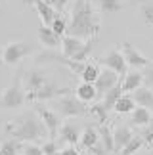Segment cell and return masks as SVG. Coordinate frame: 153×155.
<instances>
[{"mask_svg": "<svg viewBox=\"0 0 153 155\" xmlns=\"http://www.w3.org/2000/svg\"><path fill=\"white\" fill-rule=\"evenodd\" d=\"M102 31V23H99L94 6L90 0H75L73 10H71V23L67 25V35L82 40L98 38Z\"/></svg>", "mask_w": 153, "mask_h": 155, "instance_id": "1", "label": "cell"}, {"mask_svg": "<svg viewBox=\"0 0 153 155\" xmlns=\"http://www.w3.org/2000/svg\"><path fill=\"white\" fill-rule=\"evenodd\" d=\"M6 130H8V134L11 138H15L19 142H37V140L46 138V134H48V130L42 124L40 117H37L34 113H25L23 117L11 121L6 127Z\"/></svg>", "mask_w": 153, "mask_h": 155, "instance_id": "2", "label": "cell"}, {"mask_svg": "<svg viewBox=\"0 0 153 155\" xmlns=\"http://www.w3.org/2000/svg\"><path fill=\"white\" fill-rule=\"evenodd\" d=\"M25 92H23L21 88V81L19 77L15 79L14 84H10L8 88H4L2 92H0V107H4V109H17V107H21L25 104Z\"/></svg>", "mask_w": 153, "mask_h": 155, "instance_id": "3", "label": "cell"}, {"mask_svg": "<svg viewBox=\"0 0 153 155\" xmlns=\"http://www.w3.org/2000/svg\"><path fill=\"white\" fill-rule=\"evenodd\" d=\"M56 109L61 117H84L88 109L86 104H82L76 96H63L56 102Z\"/></svg>", "mask_w": 153, "mask_h": 155, "instance_id": "4", "label": "cell"}, {"mask_svg": "<svg viewBox=\"0 0 153 155\" xmlns=\"http://www.w3.org/2000/svg\"><path fill=\"white\" fill-rule=\"evenodd\" d=\"M33 52L31 48V44H27V42H10V44H6L4 48H2V58H4V63L6 65H15V63H19L25 56H29V54Z\"/></svg>", "mask_w": 153, "mask_h": 155, "instance_id": "5", "label": "cell"}, {"mask_svg": "<svg viewBox=\"0 0 153 155\" xmlns=\"http://www.w3.org/2000/svg\"><path fill=\"white\" fill-rule=\"evenodd\" d=\"M67 92H69L67 88H60V86L56 84V82L46 81L44 84L38 88V90H34V92H27V94H25V98H27V100H31V102H44V100L57 98L60 94H67Z\"/></svg>", "mask_w": 153, "mask_h": 155, "instance_id": "6", "label": "cell"}, {"mask_svg": "<svg viewBox=\"0 0 153 155\" xmlns=\"http://www.w3.org/2000/svg\"><path fill=\"white\" fill-rule=\"evenodd\" d=\"M121 52L122 56H125V61L130 69H145L148 65H151V61L145 56H142V54L138 52L136 46H132L130 42H122L121 46Z\"/></svg>", "mask_w": 153, "mask_h": 155, "instance_id": "7", "label": "cell"}, {"mask_svg": "<svg viewBox=\"0 0 153 155\" xmlns=\"http://www.w3.org/2000/svg\"><path fill=\"white\" fill-rule=\"evenodd\" d=\"M37 115L40 117L42 124L46 127V130H48L50 140H54L56 134L60 132V127H61V119H60V115H57L56 111L48 109V107H44V105H38V107H37Z\"/></svg>", "mask_w": 153, "mask_h": 155, "instance_id": "8", "label": "cell"}, {"mask_svg": "<svg viewBox=\"0 0 153 155\" xmlns=\"http://www.w3.org/2000/svg\"><path fill=\"white\" fill-rule=\"evenodd\" d=\"M121 82V77L115 73V71H111L107 67H103L99 71V77L96 79L94 82V86H96V92H98V98H102L107 90H111L113 86H117Z\"/></svg>", "mask_w": 153, "mask_h": 155, "instance_id": "9", "label": "cell"}, {"mask_svg": "<svg viewBox=\"0 0 153 155\" xmlns=\"http://www.w3.org/2000/svg\"><path fill=\"white\" fill-rule=\"evenodd\" d=\"M102 63H103V67L115 71L119 77H122L128 71V65H126L125 56H122L121 50H111L109 54H105V56L102 58Z\"/></svg>", "mask_w": 153, "mask_h": 155, "instance_id": "10", "label": "cell"}, {"mask_svg": "<svg viewBox=\"0 0 153 155\" xmlns=\"http://www.w3.org/2000/svg\"><path fill=\"white\" fill-rule=\"evenodd\" d=\"M140 86H144V75L140 73L138 69H130V71H126V73L121 77V90H122V94L125 92H134Z\"/></svg>", "mask_w": 153, "mask_h": 155, "instance_id": "11", "label": "cell"}, {"mask_svg": "<svg viewBox=\"0 0 153 155\" xmlns=\"http://www.w3.org/2000/svg\"><path fill=\"white\" fill-rule=\"evenodd\" d=\"M38 40H40V44H42L44 48H48V50H56V48L61 46V37L56 35L48 25H40L38 27Z\"/></svg>", "mask_w": 153, "mask_h": 155, "instance_id": "12", "label": "cell"}, {"mask_svg": "<svg viewBox=\"0 0 153 155\" xmlns=\"http://www.w3.org/2000/svg\"><path fill=\"white\" fill-rule=\"evenodd\" d=\"M25 2H31L34 6V10H37L38 17L42 19V25H48L50 27V23L54 21V17H56V10L52 8L46 0H25Z\"/></svg>", "mask_w": 153, "mask_h": 155, "instance_id": "13", "label": "cell"}, {"mask_svg": "<svg viewBox=\"0 0 153 155\" xmlns=\"http://www.w3.org/2000/svg\"><path fill=\"white\" fill-rule=\"evenodd\" d=\"M84 44V40L82 38H76V37H71V35H63L61 37V56L67 58V59H73V56L76 52H79V48Z\"/></svg>", "mask_w": 153, "mask_h": 155, "instance_id": "14", "label": "cell"}, {"mask_svg": "<svg viewBox=\"0 0 153 155\" xmlns=\"http://www.w3.org/2000/svg\"><path fill=\"white\" fill-rule=\"evenodd\" d=\"M46 81H48V79H46V75L42 73V71H38V69H31L29 73H25V77H23V84H25L27 92L38 90Z\"/></svg>", "mask_w": 153, "mask_h": 155, "instance_id": "15", "label": "cell"}, {"mask_svg": "<svg viewBox=\"0 0 153 155\" xmlns=\"http://www.w3.org/2000/svg\"><path fill=\"white\" fill-rule=\"evenodd\" d=\"M132 100L134 104L140 107H145V109H153V88L148 86H140L132 92Z\"/></svg>", "mask_w": 153, "mask_h": 155, "instance_id": "16", "label": "cell"}, {"mask_svg": "<svg viewBox=\"0 0 153 155\" xmlns=\"http://www.w3.org/2000/svg\"><path fill=\"white\" fill-rule=\"evenodd\" d=\"M60 138L63 140V142H67V144H76V142L80 140V130H79V127L76 124H73V123H65V124H61L60 127Z\"/></svg>", "mask_w": 153, "mask_h": 155, "instance_id": "17", "label": "cell"}, {"mask_svg": "<svg viewBox=\"0 0 153 155\" xmlns=\"http://www.w3.org/2000/svg\"><path fill=\"white\" fill-rule=\"evenodd\" d=\"M151 121H153L151 111L145 109V107L136 105L134 111L130 113V124H132V127H145V124H149Z\"/></svg>", "mask_w": 153, "mask_h": 155, "instance_id": "18", "label": "cell"}, {"mask_svg": "<svg viewBox=\"0 0 153 155\" xmlns=\"http://www.w3.org/2000/svg\"><path fill=\"white\" fill-rule=\"evenodd\" d=\"M75 94H76V98H79L82 104H90V102H94V100L98 98L96 86H94L92 82H82V84H79L76 90H75Z\"/></svg>", "mask_w": 153, "mask_h": 155, "instance_id": "19", "label": "cell"}, {"mask_svg": "<svg viewBox=\"0 0 153 155\" xmlns=\"http://www.w3.org/2000/svg\"><path fill=\"white\" fill-rule=\"evenodd\" d=\"M132 138V132L128 127H117L113 130V142H115V151H121Z\"/></svg>", "mask_w": 153, "mask_h": 155, "instance_id": "20", "label": "cell"}, {"mask_svg": "<svg viewBox=\"0 0 153 155\" xmlns=\"http://www.w3.org/2000/svg\"><path fill=\"white\" fill-rule=\"evenodd\" d=\"M80 146L84 147V150H90V147H94L99 142V132H98V128H94V127H86L84 128V132L80 134Z\"/></svg>", "mask_w": 153, "mask_h": 155, "instance_id": "21", "label": "cell"}, {"mask_svg": "<svg viewBox=\"0 0 153 155\" xmlns=\"http://www.w3.org/2000/svg\"><path fill=\"white\" fill-rule=\"evenodd\" d=\"M98 132H99V142H102V146L105 147V151L113 153L115 151V142H113V132H111V128L107 124H99Z\"/></svg>", "mask_w": 153, "mask_h": 155, "instance_id": "22", "label": "cell"}, {"mask_svg": "<svg viewBox=\"0 0 153 155\" xmlns=\"http://www.w3.org/2000/svg\"><path fill=\"white\" fill-rule=\"evenodd\" d=\"M134 107H136V104H134L132 96H126V94H121L119 100L115 102V107L113 111H117L119 115H126V113H132Z\"/></svg>", "mask_w": 153, "mask_h": 155, "instance_id": "23", "label": "cell"}, {"mask_svg": "<svg viewBox=\"0 0 153 155\" xmlns=\"http://www.w3.org/2000/svg\"><path fill=\"white\" fill-rule=\"evenodd\" d=\"M121 94H122V90H121V82H119L117 86H113L111 90H107V92H105L103 96H102V98H103V100H102V104H103V107H105V109H107V111H111V109H113V107H115V102L119 100V96H121Z\"/></svg>", "mask_w": 153, "mask_h": 155, "instance_id": "24", "label": "cell"}, {"mask_svg": "<svg viewBox=\"0 0 153 155\" xmlns=\"http://www.w3.org/2000/svg\"><path fill=\"white\" fill-rule=\"evenodd\" d=\"M140 14L145 25L153 27V0H140Z\"/></svg>", "mask_w": 153, "mask_h": 155, "instance_id": "25", "label": "cell"}, {"mask_svg": "<svg viewBox=\"0 0 153 155\" xmlns=\"http://www.w3.org/2000/svg\"><path fill=\"white\" fill-rule=\"evenodd\" d=\"M125 2L122 0H99V10L103 12V14H117V12H121L125 8Z\"/></svg>", "mask_w": 153, "mask_h": 155, "instance_id": "26", "label": "cell"}, {"mask_svg": "<svg viewBox=\"0 0 153 155\" xmlns=\"http://www.w3.org/2000/svg\"><path fill=\"white\" fill-rule=\"evenodd\" d=\"M99 69L96 63H86V67H84V71L80 73V79H82V82H96V79L99 77Z\"/></svg>", "mask_w": 153, "mask_h": 155, "instance_id": "27", "label": "cell"}, {"mask_svg": "<svg viewBox=\"0 0 153 155\" xmlns=\"http://www.w3.org/2000/svg\"><path fill=\"white\" fill-rule=\"evenodd\" d=\"M140 147H144V138H142V136H132L130 142H128V144L122 147L119 153L121 155H134Z\"/></svg>", "mask_w": 153, "mask_h": 155, "instance_id": "28", "label": "cell"}, {"mask_svg": "<svg viewBox=\"0 0 153 155\" xmlns=\"http://www.w3.org/2000/svg\"><path fill=\"white\" fill-rule=\"evenodd\" d=\"M94 44H96V38H90V40H84V44L79 48V52L73 56L75 61H86V58L90 56V52L94 48Z\"/></svg>", "mask_w": 153, "mask_h": 155, "instance_id": "29", "label": "cell"}, {"mask_svg": "<svg viewBox=\"0 0 153 155\" xmlns=\"http://www.w3.org/2000/svg\"><path fill=\"white\" fill-rule=\"evenodd\" d=\"M88 113L96 117L99 124H105V123H107V113H109V111H107V109L103 107V104H102V102L94 104V105L90 107V109H88Z\"/></svg>", "mask_w": 153, "mask_h": 155, "instance_id": "30", "label": "cell"}, {"mask_svg": "<svg viewBox=\"0 0 153 155\" xmlns=\"http://www.w3.org/2000/svg\"><path fill=\"white\" fill-rule=\"evenodd\" d=\"M19 150H21V144L15 138L14 140H4L2 146H0L2 155H17V153H19Z\"/></svg>", "mask_w": 153, "mask_h": 155, "instance_id": "31", "label": "cell"}, {"mask_svg": "<svg viewBox=\"0 0 153 155\" xmlns=\"http://www.w3.org/2000/svg\"><path fill=\"white\" fill-rule=\"evenodd\" d=\"M50 29L54 31L56 35H60V37H63V35L67 33V21L63 19L61 15H56L54 17V21L50 23Z\"/></svg>", "mask_w": 153, "mask_h": 155, "instance_id": "32", "label": "cell"}, {"mask_svg": "<svg viewBox=\"0 0 153 155\" xmlns=\"http://www.w3.org/2000/svg\"><path fill=\"white\" fill-rule=\"evenodd\" d=\"M21 151H23V155H44L42 153V147L40 146H37V144H25V146H21Z\"/></svg>", "mask_w": 153, "mask_h": 155, "instance_id": "33", "label": "cell"}, {"mask_svg": "<svg viewBox=\"0 0 153 155\" xmlns=\"http://www.w3.org/2000/svg\"><path fill=\"white\" fill-rule=\"evenodd\" d=\"M142 138H144V146H148L149 150L153 151V123H149V127L144 130Z\"/></svg>", "mask_w": 153, "mask_h": 155, "instance_id": "34", "label": "cell"}, {"mask_svg": "<svg viewBox=\"0 0 153 155\" xmlns=\"http://www.w3.org/2000/svg\"><path fill=\"white\" fill-rule=\"evenodd\" d=\"M42 153L44 155H54L56 151H57V147H56V140H48V142H44L42 146Z\"/></svg>", "mask_w": 153, "mask_h": 155, "instance_id": "35", "label": "cell"}, {"mask_svg": "<svg viewBox=\"0 0 153 155\" xmlns=\"http://www.w3.org/2000/svg\"><path fill=\"white\" fill-rule=\"evenodd\" d=\"M144 86L153 88V65H148L144 73Z\"/></svg>", "mask_w": 153, "mask_h": 155, "instance_id": "36", "label": "cell"}, {"mask_svg": "<svg viewBox=\"0 0 153 155\" xmlns=\"http://www.w3.org/2000/svg\"><path fill=\"white\" fill-rule=\"evenodd\" d=\"M46 2H48L56 12H63V10H65V6L71 2V0H46Z\"/></svg>", "mask_w": 153, "mask_h": 155, "instance_id": "37", "label": "cell"}, {"mask_svg": "<svg viewBox=\"0 0 153 155\" xmlns=\"http://www.w3.org/2000/svg\"><path fill=\"white\" fill-rule=\"evenodd\" d=\"M60 155H80V153L76 151L75 147H65V150H61V151H60Z\"/></svg>", "mask_w": 153, "mask_h": 155, "instance_id": "38", "label": "cell"}, {"mask_svg": "<svg viewBox=\"0 0 153 155\" xmlns=\"http://www.w3.org/2000/svg\"><path fill=\"white\" fill-rule=\"evenodd\" d=\"M2 65H4V58H2V50H0V69H2Z\"/></svg>", "mask_w": 153, "mask_h": 155, "instance_id": "39", "label": "cell"}, {"mask_svg": "<svg viewBox=\"0 0 153 155\" xmlns=\"http://www.w3.org/2000/svg\"><path fill=\"white\" fill-rule=\"evenodd\" d=\"M151 44H153V37H151Z\"/></svg>", "mask_w": 153, "mask_h": 155, "instance_id": "40", "label": "cell"}, {"mask_svg": "<svg viewBox=\"0 0 153 155\" xmlns=\"http://www.w3.org/2000/svg\"><path fill=\"white\" fill-rule=\"evenodd\" d=\"M0 155H2V151H0Z\"/></svg>", "mask_w": 153, "mask_h": 155, "instance_id": "41", "label": "cell"}, {"mask_svg": "<svg viewBox=\"0 0 153 155\" xmlns=\"http://www.w3.org/2000/svg\"><path fill=\"white\" fill-rule=\"evenodd\" d=\"M151 155H153V151H151Z\"/></svg>", "mask_w": 153, "mask_h": 155, "instance_id": "42", "label": "cell"}]
</instances>
